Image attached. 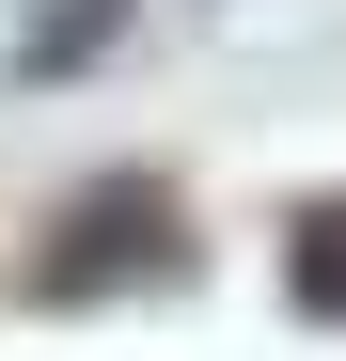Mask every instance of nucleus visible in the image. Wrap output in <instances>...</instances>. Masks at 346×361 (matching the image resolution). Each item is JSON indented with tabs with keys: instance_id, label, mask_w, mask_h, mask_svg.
<instances>
[{
	"instance_id": "nucleus-1",
	"label": "nucleus",
	"mask_w": 346,
	"mask_h": 361,
	"mask_svg": "<svg viewBox=\"0 0 346 361\" xmlns=\"http://www.w3.org/2000/svg\"><path fill=\"white\" fill-rule=\"evenodd\" d=\"M157 267H173V204H157V189H110V204H64L47 298H79V283H157Z\"/></svg>"
},
{
	"instance_id": "nucleus-2",
	"label": "nucleus",
	"mask_w": 346,
	"mask_h": 361,
	"mask_svg": "<svg viewBox=\"0 0 346 361\" xmlns=\"http://www.w3.org/2000/svg\"><path fill=\"white\" fill-rule=\"evenodd\" d=\"M299 298L346 314V204H299Z\"/></svg>"
}]
</instances>
